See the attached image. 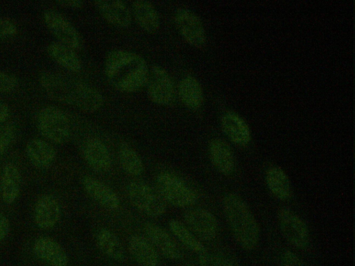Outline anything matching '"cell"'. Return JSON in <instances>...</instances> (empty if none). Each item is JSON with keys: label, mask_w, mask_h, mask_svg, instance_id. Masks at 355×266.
<instances>
[{"label": "cell", "mask_w": 355, "mask_h": 266, "mask_svg": "<svg viewBox=\"0 0 355 266\" xmlns=\"http://www.w3.org/2000/svg\"><path fill=\"white\" fill-rule=\"evenodd\" d=\"M39 82L49 98L83 112L95 113L104 105V98L96 87L69 76L44 71Z\"/></svg>", "instance_id": "obj_1"}, {"label": "cell", "mask_w": 355, "mask_h": 266, "mask_svg": "<svg viewBox=\"0 0 355 266\" xmlns=\"http://www.w3.org/2000/svg\"><path fill=\"white\" fill-rule=\"evenodd\" d=\"M105 74L116 90L132 93L146 85L149 68L144 58L132 51L116 49L105 60Z\"/></svg>", "instance_id": "obj_2"}, {"label": "cell", "mask_w": 355, "mask_h": 266, "mask_svg": "<svg viewBox=\"0 0 355 266\" xmlns=\"http://www.w3.org/2000/svg\"><path fill=\"white\" fill-rule=\"evenodd\" d=\"M223 209L237 243L245 250H253L259 242L260 231L247 203L235 193H227L223 199Z\"/></svg>", "instance_id": "obj_3"}, {"label": "cell", "mask_w": 355, "mask_h": 266, "mask_svg": "<svg viewBox=\"0 0 355 266\" xmlns=\"http://www.w3.org/2000/svg\"><path fill=\"white\" fill-rule=\"evenodd\" d=\"M37 127L40 134L52 143H67L71 134L68 116L61 109L47 106L42 108L37 116Z\"/></svg>", "instance_id": "obj_4"}, {"label": "cell", "mask_w": 355, "mask_h": 266, "mask_svg": "<svg viewBox=\"0 0 355 266\" xmlns=\"http://www.w3.org/2000/svg\"><path fill=\"white\" fill-rule=\"evenodd\" d=\"M157 191L164 201L171 205L184 208L194 204L197 201L196 192L178 177L161 172L156 178Z\"/></svg>", "instance_id": "obj_5"}, {"label": "cell", "mask_w": 355, "mask_h": 266, "mask_svg": "<svg viewBox=\"0 0 355 266\" xmlns=\"http://www.w3.org/2000/svg\"><path fill=\"white\" fill-rule=\"evenodd\" d=\"M126 193L132 204L148 216L159 217L166 211V202L159 192L144 182H130Z\"/></svg>", "instance_id": "obj_6"}, {"label": "cell", "mask_w": 355, "mask_h": 266, "mask_svg": "<svg viewBox=\"0 0 355 266\" xmlns=\"http://www.w3.org/2000/svg\"><path fill=\"white\" fill-rule=\"evenodd\" d=\"M174 24L183 39L196 48H202L207 42L206 32L200 17L187 8H178L174 15Z\"/></svg>", "instance_id": "obj_7"}, {"label": "cell", "mask_w": 355, "mask_h": 266, "mask_svg": "<svg viewBox=\"0 0 355 266\" xmlns=\"http://www.w3.org/2000/svg\"><path fill=\"white\" fill-rule=\"evenodd\" d=\"M146 91L150 100L158 105H170L175 96V86L168 71L159 65L149 69Z\"/></svg>", "instance_id": "obj_8"}, {"label": "cell", "mask_w": 355, "mask_h": 266, "mask_svg": "<svg viewBox=\"0 0 355 266\" xmlns=\"http://www.w3.org/2000/svg\"><path fill=\"white\" fill-rule=\"evenodd\" d=\"M278 221L284 238L293 247L306 249L310 241L309 231L304 221L293 210L282 208L278 213Z\"/></svg>", "instance_id": "obj_9"}, {"label": "cell", "mask_w": 355, "mask_h": 266, "mask_svg": "<svg viewBox=\"0 0 355 266\" xmlns=\"http://www.w3.org/2000/svg\"><path fill=\"white\" fill-rule=\"evenodd\" d=\"M45 25L57 39V42L73 50L79 49L82 39L75 26L60 13L53 10H46L43 14Z\"/></svg>", "instance_id": "obj_10"}, {"label": "cell", "mask_w": 355, "mask_h": 266, "mask_svg": "<svg viewBox=\"0 0 355 266\" xmlns=\"http://www.w3.org/2000/svg\"><path fill=\"white\" fill-rule=\"evenodd\" d=\"M184 220L189 229L204 240H213L217 235V220L206 209L197 208L189 210L184 214Z\"/></svg>", "instance_id": "obj_11"}, {"label": "cell", "mask_w": 355, "mask_h": 266, "mask_svg": "<svg viewBox=\"0 0 355 266\" xmlns=\"http://www.w3.org/2000/svg\"><path fill=\"white\" fill-rule=\"evenodd\" d=\"M144 232L149 242L162 256L169 260H179L182 252L170 235L159 226L146 223Z\"/></svg>", "instance_id": "obj_12"}, {"label": "cell", "mask_w": 355, "mask_h": 266, "mask_svg": "<svg viewBox=\"0 0 355 266\" xmlns=\"http://www.w3.org/2000/svg\"><path fill=\"white\" fill-rule=\"evenodd\" d=\"M94 5L101 16L110 24L119 28H128L132 20L131 10L122 1H96Z\"/></svg>", "instance_id": "obj_13"}, {"label": "cell", "mask_w": 355, "mask_h": 266, "mask_svg": "<svg viewBox=\"0 0 355 266\" xmlns=\"http://www.w3.org/2000/svg\"><path fill=\"white\" fill-rule=\"evenodd\" d=\"M83 154L87 163L96 172H105L111 168L110 151L99 139H88L83 145Z\"/></svg>", "instance_id": "obj_14"}, {"label": "cell", "mask_w": 355, "mask_h": 266, "mask_svg": "<svg viewBox=\"0 0 355 266\" xmlns=\"http://www.w3.org/2000/svg\"><path fill=\"white\" fill-rule=\"evenodd\" d=\"M82 185L87 194L101 206L108 210L119 208L120 200L110 187L99 180L88 175L82 179Z\"/></svg>", "instance_id": "obj_15"}, {"label": "cell", "mask_w": 355, "mask_h": 266, "mask_svg": "<svg viewBox=\"0 0 355 266\" xmlns=\"http://www.w3.org/2000/svg\"><path fill=\"white\" fill-rule=\"evenodd\" d=\"M36 256L50 266H67L68 256L62 247L49 237H41L33 245Z\"/></svg>", "instance_id": "obj_16"}, {"label": "cell", "mask_w": 355, "mask_h": 266, "mask_svg": "<svg viewBox=\"0 0 355 266\" xmlns=\"http://www.w3.org/2000/svg\"><path fill=\"white\" fill-rule=\"evenodd\" d=\"M60 215V206L55 198L44 195L38 199L34 209V219L39 228H53L58 222Z\"/></svg>", "instance_id": "obj_17"}, {"label": "cell", "mask_w": 355, "mask_h": 266, "mask_svg": "<svg viewBox=\"0 0 355 266\" xmlns=\"http://www.w3.org/2000/svg\"><path fill=\"white\" fill-rule=\"evenodd\" d=\"M221 127L227 136L235 144L244 146L250 141V127L236 112H225L221 117Z\"/></svg>", "instance_id": "obj_18"}, {"label": "cell", "mask_w": 355, "mask_h": 266, "mask_svg": "<svg viewBox=\"0 0 355 266\" xmlns=\"http://www.w3.org/2000/svg\"><path fill=\"white\" fill-rule=\"evenodd\" d=\"M209 154L216 169L229 176L235 170V160L231 147L220 139H214L209 144Z\"/></svg>", "instance_id": "obj_19"}, {"label": "cell", "mask_w": 355, "mask_h": 266, "mask_svg": "<svg viewBox=\"0 0 355 266\" xmlns=\"http://www.w3.org/2000/svg\"><path fill=\"white\" fill-rule=\"evenodd\" d=\"M132 17L139 27L148 33L157 32L160 26V19L154 5L147 1L139 0L132 3Z\"/></svg>", "instance_id": "obj_20"}, {"label": "cell", "mask_w": 355, "mask_h": 266, "mask_svg": "<svg viewBox=\"0 0 355 266\" xmlns=\"http://www.w3.org/2000/svg\"><path fill=\"white\" fill-rule=\"evenodd\" d=\"M178 94L182 104L191 110H198L203 103L204 95L201 85L191 75H187L180 80Z\"/></svg>", "instance_id": "obj_21"}, {"label": "cell", "mask_w": 355, "mask_h": 266, "mask_svg": "<svg viewBox=\"0 0 355 266\" xmlns=\"http://www.w3.org/2000/svg\"><path fill=\"white\" fill-rule=\"evenodd\" d=\"M128 249L135 260L140 266H159V258L153 245L141 236H132L128 241Z\"/></svg>", "instance_id": "obj_22"}, {"label": "cell", "mask_w": 355, "mask_h": 266, "mask_svg": "<svg viewBox=\"0 0 355 266\" xmlns=\"http://www.w3.org/2000/svg\"><path fill=\"white\" fill-rule=\"evenodd\" d=\"M26 154L30 162L37 168H45L54 161L56 152L46 141L33 139L26 146Z\"/></svg>", "instance_id": "obj_23"}, {"label": "cell", "mask_w": 355, "mask_h": 266, "mask_svg": "<svg viewBox=\"0 0 355 266\" xmlns=\"http://www.w3.org/2000/svg\"><path fill=\"white\" fill-rule=\"evenodd\" d=\"M49 56L59 65L71 72H79L82 62L75 50L58 42H51L46 48Z\"/></svg>", "instance_id": "obj_24"}, {"label": "cell", "mask_w": 355, "mask_h": 266, "mask_svg": "<svg viewBox=\"0 0 355 266\" xmlns=\"http://www.w3.org/2000/svg\"><path fill=\"white\" fill-rule=\"evenodd\" d=\"M266 183L270 193L280 200H287L292 196L291 181L282 168H269L266 173Z\"/></svg>", "instance_id": "obj_25"}, {"label": "cell", "mask_w": 355, "mask_h": 266, "mask_svg": "<svg viewBox=\"0 0 355 266\" xmlns=\"http://www.w3.org/2000/svg\"><path fill=\"white\" fill-rule=\"evenodd\" d=\"M21 176L17 167L11 163L5 165L1 177V192L3 200L12 204L20 191Z\"/></svg>", "instance_id": "obj_26"}, {"label": "cell", "mask_w": 355, "mask_h": 266, "mask_svg": "<svg viewBox=\"0 0 355 266\" xmlns=\"http://www.w3.org/2000/svg\"><path fill=\"white\" fill-rule=\"evenodd\" d=\"M96 245L106 256L117 262L124 260L125 254L119 238L110 230L102 228L96 236Z\"/></svg>", "instance_id": "obj_27"}, {"label": "cell", "mask_w": 355, "mask_h": 266, "mask_svg": "<svg viewBox=\"0 0 355 266\" xmlns=\"http://www.w3.org/2000/svg\"><path fill=\"white\" fill-rule=\"evenodd\" d=\"M168 226L175 237L188 249L198 255L207 251L197 237L181 222L171 220Z\"/></svg>", "instance_id": "obj_28"}, {"label": "cell", "mask_w": 355, "mask_h": 266, "mask_svg": "<svg viewBox=\"0 0 355 266\" xmlns=\"http://www.w3.org/2000/svg\"><path fill=\"white\" fill-rule=\"evenodd\" d=\"M118 156L119 163L125 173L133 177L143 173L144 167L142 159L132 147L126 144L121 145Z\"/></svg>", "instance_id": "obj_29"}, {"label": "cell", "mask_w": 355, "mask_h": 266, "mask_svg": "<svg viewBox=\"0 0 355 266\" xmlns=\"http://www.w3.org/2000/svg\"><path fill=\"white\" fill-rule=\"evenodd\" d=\"M200 266H236L227 258L207 251L199 255Z\"/></svg>", "instance_id": "obj_30"}, {"label": "cell", "mask_w": 355, "mask_h": 266, "mask_svg": "<svg viewBox=\"0 0 355 266\" xmlns=\"http://www.w3.org/2000/svg\"><path fill=\"white\" fill-rule=\"evenodd\" d=\"M15 135V126L10 123L0 125V157L10 145Z\"/></svg>", "instance_id": "obj_31"}, {"label": "cell", "mask_w": 355, "mask_h": 266, "mask_svg": "<svg viewBox=\"0 0 355 266\" xmlns=\"http://www.w3.org/2000/svg\"><path fill=\"white\" fill-rule=\"evenodd\" d=\"M17 78L8 73L0 71V94L8 93L18 86Z\"/></svg>", "instance_id": "obj_32"}, {"label": "cell", "mask_w": 355, "mask_h": 266, "mask_svg": "<svg viewBox=\"0 0 355 266\" xmlns=\"http://www.w3.org/2000/svg\"><path fill=\"white\" fill-rule=\"evenodd\" d=\"M17 33L16 24L12 20L0 16V39L12 37Z\"/></svg>", "instance_id": "obj_33"}, {"label": "cell", "mask_w": 355, "mask_h": 266, "mask_svg": "<svg viewBox=\"0 0 355 266\" xmlns=\"http://www.w3.org/2000/svg\"><path fill=\"white\" fill-rule=\"evenodd\" d=\"M282 266H307L295 253L286 251L282 257Z\"/></svg>", "instance_id": "obj_34"}, {"label": "cell", "mask_w": 355, "mask_h": 266, "mask_svg": "<svg viewBox=\"0 0 355 266\" xmlns=\"http://www.w3.org/2000/svg\"><path fill=\"white\" fill-rule=\"evenodd\" d=\"M10 230L8 219L0 213V242L4 240L8 236Z\"/></svg>", "instance_id": "obj_35"}, {"label": "cell", "mask_w": 355, "mask_h": 266, "mask_svg": "<svg viewBox=\"0 0 355 266\" xmlns=\"http://www.w3.org/2000/svg\"><path fill=\"white\" fill-rule=\"evenodd\" d=\"M56 3L60 6L70 8H80L84 6V2L78 0L58 1Z\"/></svg>", "instance_id": "obj_36"}, {"label": "cell", "mask_w": 355, "mask_h": 266, "mask_svg": "<svg viewBox=\"0 0 355 266\" xmlns=\"http://www.w3.org/2000/svg\"><path fill=\"white\" fill-rule=\"evenodd\" d=\"M10 114V109L8 106L3 103L0 102V125L7 120Z\"/></svg>", "instance_id": "obj_37"}, {"label": "cell", "mask_w": 355, "mask_h": 266, "mask_svg": "<svg viewBox=\"0 0 355 266\" xmlns=\"http://www.w3.org/2000/svg\"><path fill=\"white\" fill-rule=\"evenodd\" d=\"M0 191H1V176H0Z\"/></svg>", "instance_id": "obj_38"}, {"label": "cell", "mask_w": 355, "mask_h": 266, "mask_svg": "<svg viewBox=\"0 0 355 266\" xmlns=\"http://www.w3.org/2000/svg\"><path fill=\"white\" fill-rule=\"evenodd\" d=\"M184 266H193V265H184Z\"/></svg>", "instance_id": "obj_39"}]
</instances>
